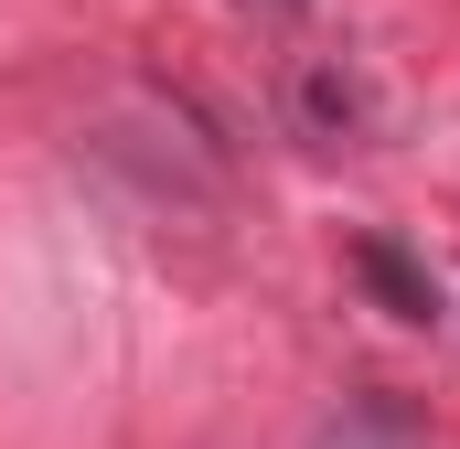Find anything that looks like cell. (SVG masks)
<instances>
[{"mask_svg":"<svg viewBox=\"0 0 460 449\" xmlns=\"http://www.w3.org/2000/svg\"><path fill=\"white\" fill-rule=\"evenodd\" d=\"M289 118H300V139L343 150V139L375 128V97H364V75H353L343 54H300V65H289Z\"/></svg>","mask_w":460,"mask_h":449,"instance_id":"6da1fadb","label":"cell"},{"mask_svg":"<svg viewBox=\"0 0 460 449\" xmlns=\"http://www.w3.org/2000/svg\"><path fill=\"white\" fill-rule=\"evenodd\" d=\"M353 278L375 289V311H385V321H418V332L439 321V278H429L396 235H353Z\"/></svg>","mask_w":460,"mask_h":449,"instance_id":"7a4b0ae2","label":"cell"},{"mask_svg":"<svg viewBox=\"0 0 460 449\" xmlns=\"http://www.w3.org/2000/svg\"><path fill=\"white\" fill-rule=\"evenodd\" d=\"M257 11H311V0H257Z\"/></svg>","mask_w":460,"mask_h":449,"instance_id":"3957f363","label":"cell"}]
</instances>
